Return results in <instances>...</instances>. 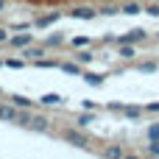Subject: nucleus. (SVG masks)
I'll list each match as a JSON object with an SVG mask.
<instances>
[{
  "instance_id": "obj_22",
  "label": "nucleus",
  "mask_w": 159,
  "mask_h": 159,
  "mask_svg": "<svg viewBox=\"0 0 159 159\" xmlns=\"http://www.w3.org/2000/svg\"><path fill=\"white\" fill-rule=\"evenodd\" d=\"M92 59H95V56H92L89 50H81V53H78V61H81V64H89Z\"/></svg>"
},
{
  "instance_id": "obj_7",
  "label": "nucleus",
  "mask_w": 159,
  "mask_h": 159,
  "mask_svg": "<svg viewBox=\"0 0 159 159\" xmlns=\"http://www.w3.org/2000/svg\"><path fill=\"white\" fill-rule=\"evenodd\" d=\"M28 129H34V131H48V117H42V115H31Z\"/></svg>"
},
{
  "instance_id": "obj_13",
  "label": "nucleus",
  "mask_w": 159,
  "mask_h": 159,
  "mask_svg": "<svg viewBox=\"0 0 159 159\" xmlns=\"http://www.w3.org/2000/svg\"><path fill=\"white\" fill-rule=\"evenodd\" d=\"M123 14H129V17H134V14H140L143 8H140V3H134V0H129V3H123V8H120Z\"/></svg>"
},
{
  "instance_id": "obj_14",
  "label": "nucleus",
  "mask_w": 159,
  "mask_h": 159,
  "mask_svg": "<svg viewBox=\"0 0 159 159\" xmlns=\"http://www.w3.org/2000/svg\"><path fill=\"white\" fill-rule=\"evenodd\" d=\"M59 70H64V73H70V75H81V67H78V64H70V61L59 64Z\"/></svg>"
},
{
  "instance_id": "obj_9",
  "label": "nucleus",
  "mask_w": 159,
  "mask_h": 159,
  "mask_svg": "<svg viewBox=\"0 0 159 159\" xmlns=\"http://www.w3.org/2000/svg\"><path fill=\"white\" fill-rule=\"evenodd\" d=\"M22 56H25L28 61H36L39 56H45V48H31V45H28V48H22Z\"/></svg>"
},
{
  "instance_id": "obj_27",
  "label": "nucleus",
  "mask_w": 159,
  "mask_h": 159,
  "mask_svg": "<svg viewBox=\"0 0 159 159\" xmlns=\"http://www.w3.org/2000/svg\"><path fill=\"white\" fill-rule=\"evenodd\" d=\"M145 11H148V14H151V17H159V6H148V8H145Z\"/></svg>"
},
{
  "instance_id": "obj_23",
  "label": "nucleus",
  "mask_w": 159,
  "mask_h": 159,
  "mask_svg": "<svg viewBox=\"0 0 159 159\" xmlns=\"http://www.w3.org/2000/svg\"><path fill=\"white\" fill-rule=\"evenodd\" d=\"M98 14H103V17H112V14H117V8L115 6H101V11Z\"/></svg>"
},
{
  "instance_id": "obj_28",
  "label": "nucleus",
  "mask_w": 159,
  "mask_h": 159,
  "mask_svg": "<svg viewBox=\"0 0 159 159\" xmlns=\"http://www.w3.org/2000/svg\"><path fill=\"white\" fill-rule=\"evenodd\" d=\"M0 42H8V31L6 28H0Z\"/></svg>"
},
{
  "instance_id": "obj_26",
  "label": "nucleus",
  "mask_w": 159,
  "mask_h": 159,
  "mask_svg": "<svg viewBox=\"0 0 159 159\" xmlns=\"http://www.w3.org/2000/svg\"><path fill=\"white\" fill-rule=\"evenodd\" d=\"M89 123H92V115H89V112H87V115H81V117H78V126H89Z\"/></svg>"
},
{
  "instance_id": "obj_2",
  "label": "nucleus",
  "mask_w": 159,
  "mask_h": 159,
  "mask_svg": "<svg viewBox=\"0 0 159 159\" xmlns=\"http://www.w3.org/2000/svg\"><path fill=\"white\" fill-rule=\"evenodd\" d=\"M31 42H34V34H14V36H8V45H11V48H17V50L28 48Z\"/></svg>"
},
{
  "instance_id": "obj_18",
  "label": "nucleus",
  "mask_w": 159,
  "mask_h": 159,
  "mask_svg": "<svg viewBox=\"0 0 159 159\" xmlns=\"http://www.w3.org/2000/svg\"><path fill=\"white\" fill-rule=\"evenodd\" d=\"M61 42H64V36H61V34H53V36H48L45 45H48V48H56V45H61Z\"/></svg>"
},
{
  "instance_id": "obj_17",
  "label": "nucleus",
  "mask_w": 159,
  "mask_h": 159,
  "mask_svg": "<svg viewBox=\"0 0 159 159\" xmlns=\"http://www.w3.org/2000/svg\"><path fill=\"white\" fill-rule=\"evenodd\" d=\"M157 67H159L157 61H143V64H137V70H140V73H154Z\"/></svg>"
},
{
  "instance_id": "obj_30",
  "label": "nucleus",
  "mask_w": 159,
  "mask_h": 159,
  "mask_svg": "<svg viewBox=\"0 0 159 159\" xmlns=\"http://www.w3.org/2000/svg\"><path fill=\"white\" fill-rule=\"evenodd\" d=\"M0 8H3V0H0Z\"/></svg>"
},
{
  "instance_id": "obj_29",
  "label": "nucleus",
  "mask_w": 159,
  "mask_h": 159,
  "mask_svg": "<svg viewBox=\"0 0 159 159\" xmlns=\"http://www.w3.org/2000/svg\"><path fill=\"white\" fill-rule=\"evenodd\" d=\"M148 112H159V101H154V103H148Z\"/></svg>"
},
{
  "instance_id": "obj_25",
  "label": "nucleus",
  "mask_w": 159,
  "mask_h": 159,
  "mask_svg": "<svg viewBox=\"0 0 159 159\" xmlns=\"http://www.w3.org/2000/svg\"><path fill=\"white\" fill-rule=\"evenodd\" d=\"M73 45H75V48H87V45H89V39H87V36H75V39H73Z\"/></svg>"
},
{
  "instance_id": "obj_5",
  "label": "nucleus",
  "mask_w": 159,
  "mask_h": 159,
  "mask_svg": "<svg viewBox=\"0 0 159 159\" xmlns=\"http://www.w3.org/2000/svg\"><path fill=\"white\" fill-rule=\"evenodd\" d=\"M39 103H42V106H59V103H64V95H59V92H48V95L39 98Z\"/></svg>"
},
{
  "instance_id": "obj_19",
  "label": "nucleus",
  "mask_w": 159,
  "mask_h": 159,
  "mask_svg": "<svg viewBox=\"0 0 159 159\" xmlns=\"http://www.w3.org/2000/svg\"><path fill=\"white\" fill-rule=\"evenodd\" d=\"M3 64H6V67H11V70H20V67H22L25 61H22V59H6Z\"/></svg>"
},
{
  "instance_id": "obj_4",
  "label": "nucleus",
  "mask_w": 159,
  "mask_h": 159,
  "mask_svg": "<svg viewBox=\"0 0 159 159\" xmlns=\"http://www.w3.org/2000/svg\"><path fill=\"white\" fill-rule=\"evenodd\" d=\"M98 11H92L89 6H75L73 11H70V17H75V20H92Z\"/></svg>"
},
{
  "instance_id": "obj_11",
  "label": "nucleus",
  "mask_w": 159,
  "mask_h": 159,
  "mask_svg": "<svg viewBox=\"0 0 159 159\" xmlns=\"http://www.w3.org/2000/svg\"><path fill=\"white\" fill-rule=\"evenodd\" d=\"M103 157H106V159H120V157H126V148H120V145H109V148H103Z\"/></svg>"
},
{
  "instance_id": "obj_21",
  "label": "nucleus",
  "mask_w": 159,
  "mask_h": 159,
  "mask_svg": "<svg viewBox=\"0 0 159 159\" xmlns=\"http://www.w3.org/2000/svg\"><path fill=\"white\" fill-rule=\"evenodd\" d=\"M148 140H159V123H151L148 126Z\"/></svg>"
},
{
  "instance_id": "obj_6",
  "label": "nucleus",
  "mask_w": 159,
  "mask_h": 159,
  "mask_svg": "<svg viewBox=\"0 0 159 159\" xmlns=\"http://www.w3.org/2000/svg\"><path fill=\"white\" fill-rule=\"evenodd\" d=\"M81 78L89 87H103V81H106V75H101V73H81Z\"/></svg>"
},
{
  "instance_id": "obj_16",
  "label": "nucleus",
  "mask_w": 159,
  "mask_h": 159,
  "mask_svg": "<svg viewBox=\"0 0 159 159\" xmlns=\"http://www.w3.org/2000/svg\"><path fill=\"white\" fill-rule=\"evenodd\" d=\"M123 112H126V117H131V120H137V117L143 115V109H140V106H126Z\"/></svg>"
},
{
  "instance_id": "obj_20",
  "label": "nucleus",
  "mask_w": 159,
  "mask_h": 159,
  "mask_svg": "<svg viewBox=\"0 0 159 159\" xmlns=\"http://www.w3.org/2000/svg\"><path fill=\"white\" fill-rule=\"evenodd\" d=\"M17 123H20V126H28V123H31V115H28V109H22V112L17 115Z\"/></svg>"
},
{
  "instance_id": "obj_24",
  "label": "nucleus",
  "mask_w": 159,
  "mask_h": 159,
  "mask_svg": "<svg viewBox=\"0 0 159 159\" xmlns=\"http://www.w3.org/2000/svg\"><path fill=\"white\" fill-rule=\"evenodd\" d=\"M148 154H151V157H159V140H151V145H148Z\"/></svg>"
},
{
  "instance_id": "obj_10",
  "label": "nucleus",
  "mask_w": 159,
  "mask_h": 159,
  "mask_svg": "<svg viewBox=\"0 0 159 159\" xmlns=\"http://www.w3.org/2000/svg\"><path fill=\"white\" fill-rule=\"evenodd\" d=\"M11 103H14L17 109H34V101L25 98V95H11Z\"/></svg>"
},
{
  "instance_id": "obj_12",
  "label": "nucleus",
  "mask_w": 159,
  "mask_h": 159,
  "mask_svg": "<svg viewBox=\"0 0 159 159\" xmlns=\"http://www.w3.org/2000/svg\"><path fill=\"white\" fill-rule=\"evenodd\" d=\"M56 20H59V11H53V14H48V17H39L34 25H36V28H48V25H53Z\"/></svg>"
},
{
  "instance_id": "obj_1",
  "label": "nucleus",
  "mask_w": 159,
  "mask_h": 159,
  "mask_svg": "<svg viewBox=\"0 0 159 159\" xmlns=\"http://www.w3.org/2000/svg\"><path fill=\"white\" fill-rule=\"evenodd\" d=\"M61 137H64L70 145H75V148H87V145H89V143H87V137H84L81 131H75V129H67Z\"/></svg>"
},
{
  "instance_id": "obj_31",
  "label": "nucleus",
  "mask_w": 159,
  "mask_h": 159,
  "mask_svg": "<svg viewBox=\"0 0 159 159\" xmlns=\"http://www.w3.org/2000/svg\"><path fill=\"white\" fill-rule=\"evenodd\" d=\"M0 64H3V61H0Z\"/></svg>"
},
{
  "instance_id": "obj_3",
  "label": "nucleus",
  "mask_w": 159,
  "mask_h": 159,
  "mask_svg": "<svg viewBox=\"0 0 159 159\" xmlns=\"http://www.w3.org/2000/svg\"><path fill=\"white\" fill-rule=\"evenodd\" d=\"M143 39H145V31L143 28H134L126 36H120V45H134V42H143Z\"/></svg>"
},
{
  "instance_id": "obj_15",
  "label": "nucleus",
  "mask_w": 159,
  "mask_h": 159,
  "mask_svg": "<svg viewBox=\"0 0 159 159\" xmlns=\"http://www.w3.org/2000/svg\"><path fill=\"white\" fill-rule=\"evenodd\" d=\"M120 59H134V45H120Z\"/></svg>"
},
{
  "instance_id": "obj_8",
  "label": "nucleus",
  "mask_w": 159,
  "mask_h": 159,
  "mask_svg": "<svg viewBox=\"0 0 159 159\" xmlns=\"http://www.w3.org/2000/svg\"><path fill=\"white\" fill-rule=\"evenodd\" d=\"M17 106L11 103V106H0V120H8V123H17Z\"/></svg>"
}]
</instances>
